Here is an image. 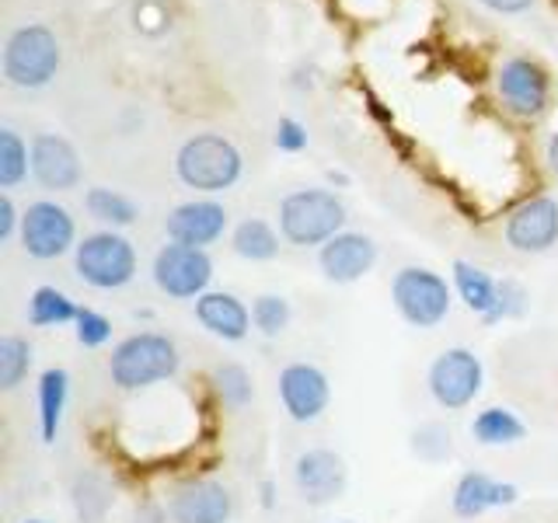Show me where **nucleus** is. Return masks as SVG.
<instances>
[{
  "label": "nucleus",
  "instance_id": "17",
  "mask_svg": "<svg viewBox=\"0 0 558 523\" xmlns=\"http://www.w3.org/2000/svg\"><path fill=\"white\" fill-rule=\"evenodd\" d=\"M499 95L517 115H537L548 105V77L531 60H510L499 70Z\"/></svg>",
  "mask_w": 558,
  "mask_h": 523
},
{
  "label": "nucleus",
  "instance_id": "22",
  "mask_svg": "<svg viewBox=\"0 0 558 523\" xmlns=\"http://www.w3.org/2000/svg\"><path fill=\"white\" fill-rule=\"evenodd\" d=\"M471 436L485 447H510L527 436V426H523V418L510 409H485L475 415V423H471Z\"/></svg>",
  "mask_w": 558,
  "mask_h": 523
},
{
  "label": "nucleus",
  "instance_id": "5",
  "mask_svg": "<svg viewBox=\"0 0 558 523\" xmlns=\"http://www.w3.org/2000/svg\"><path fill=\"white\" fill-rule=\"evenodd\" d=\"M391 301L412 328H436L450 314V287L440 272L409 266L395 276Z\"/></svg>",
  "mask_w": 558,
  "mask_h": 523
},
{
  "label": "nucleus",
  "instance_id": "33",
  "mask_svg": "<svg viewBox=\"0 0 558 523\" xmlns=\"http://www.w3.org/2000/svg\"><path fill=\"white\" fill-rule=\"evenodd\" d=\"M527 311V290H523L517 279H502L499 283V296H496V307L488 314L485 321H506V318H520Z\"/></svg>",
  "mask_w": 558,
  "mask_h": 523
},
{
  "label": "nucleus",
  "instance_id": "25",
  "mask_svg": "<svg viewBox=\"0 0 558 523\" xmlns=\"http://www.w3.org/2000/svg\"><path fill=\"white\" fill-rule=\"evenodd\" d=\"M84 206L87 214H92L95 220L101 223H112V227H130L136 220V206L133 199H126L122 192L116 188H92L84 196Z\"/></svg>",
  "mask_w": 558,
  "mask_h": 523
},
{
  "label": "nucleus",
  "instance_id": "12",
  "mask_svg": "<svg viewBox=\"0 0 558 523\" xmlns=\"http://www.w3.org/2000/svg\"><path fill=\"white\" fill-rule=\"evenodd\" d=\"M558 241V203L555 199H527L523 206H517L510 220H506V244L513 252L523 255H537L548 252Z\"/></svg>",
  "mask_w": 558,
  "mask_h": 523
},
{
  "label": "nucleus",
  "instance_id": "31",
  "mask_svg": "<svg viewBox=\"0 0 558 523\" xmlns=\"http://www.w3.org/2000/svg\"><path fill=\"white\" fill-rule=\"evenodd\" d=\"M412 450L429 464H440L450 458V433L440 423H423L412 433Z\"/></svg>",
  "mask_w": 558,
  "mask_h": 523
},
{
  "label": "nucleus",
  "instance_id": "7",
  "mask_svg": "<svg viewBox=\"0 0 558 523\" xmlns=\"http://www.w3.org/2000/svg\"><path fill=\"white\" fill-rule=\"evenodd\" d=\"M482 380H485L482 360L464 345L444 349L429 366V394L447 412L468 409L482 394Z\"/></svg>",
  "mask_w": 558,
  "mask_h": 523
},
{
  "label": "nucleus",
  "instance_id": "23",
  "mask_svg": "<svg viewBox=\"0 0 558 523\" xmlns=\"http://www.w3.org/2000/svg\"><path fill=\"white\" fill-rule=\"evenodd\" d=\"M77 314H81V307L57 287H39L32 293V301H28V321L35 328L70 325V321H77Z\"/></svg>",
  "mask_w": 558,
  "mask_h": 523
},
{
  "label": "nucleus",
  "instance_id": "34",
  "mask_svg": "<svg viewBox=\"0 0 558 523\" xmlns=\"http://www.w3.org/2000/svg\"><path fill=\"white\" fill-rule=\"evenodd\" d=\"M276 147L287 150V154L304 150L307 147V130L296 119H279V126H276Z\"/></svg>",
  "mask_w": 558,
  "mask_h": 523
},
{
  "label": "nucleus",
  "instance_id": "6",
  "mask_svg": "<svg viewBox=\"0 0 558 523\" xmlns=\"http://www.w3.org/2000/svg\"><path fill=\"white\" fill-rule=\"evenodd\" d=\"M60 70V42L43 25L17 28L4 49V74L14 87H46Z\"/></svg>",
  "mask_w": 558,
  "mask_h": 523
},
{
  "label": "nucleus",
  "instance_id": "21",
  "mask_svg": "<svg viewBox=\"0 0 558 523\" xmlns=\"http://www.w3.org/2000/svg\"><path fill=\"white\" fill-rule=\"evenodd\" d=\"M66 394H70V377L60 366H49V370L39 377V429L43 440L52 443L60 433V418L66 409Z\"/></svg>",
  "mask_w": 558,
  "mask_h": 523
},
{
  "label": "nucleus",
  "instance_id": "19",
  "mask_svg": "<svg viewBox=\"0 0 558 523\" xmlns=\"http://www.w3.org/2000/svg\"><path fill=\"white\" fill-rule=\"evenodd\" d=\"M196 321L223 342H241L252 331V311L234 293L206 290L196 301Z\"/></svg>",
  "mask_w": 558,
  "mask_h": 523
},
{
  "label": "nucleus",
  "instance_id": "28",
  "mask_svg": "<svg viewBox=\"0 0 558 523\" xmlns=\"http://www.w3.org/2000/svg\"><path fill=\"white\" fill-rule=\"evenodd\" d=\"M32 168V150L22 144L14 130H0V185L14 188Z\"/></svg>",
  "mask_w": 558,
  "mask_h": 523
},
{
  "label": "nucleus",
  "instance_id": "1",
  "mask_svg": "<svg viewBox=\"0 0 558 523\" xmlns=\"http://www.w3.org/2000/svg\"><path fill=\"white\" fill-rule=\"evenodd\" d=\"M179 366H182L179 345L168 336H161V331H136V336L122 339L112 349L109 377L122 391H140V388H150V384L174 377Z\"/></svg>",
  "mask_w": 558,
  "mask_h": 523
},
{
  "label": "nucleus",
  "instance_id": "2",
  "mask_svg": "<svg viewBox=\"0 0 558 523\" xmlns=\"http://www.w3.org/2000/svg\"><path fill=\"white\" fill-rule=\"evenodd\" d=\"M342 223L345 206L328 188H301L279 203V234L296 248L328 244L336 234H342Z\"/></svg>",
  "mask_w": 558,
  "mask_h": 523
},
{
  "label": "nucleus",
  "instance_id": "3",
  "mask_svg": "<svg viewBox=\"0 0 558 523\" xmlns=\"http://www.w3.org/2000/svg\"><path fill=\"white\" fill-rule=\"evenodd\" d=\"M179 179L199 192H223L241 179V150L217 133H199L179 150Z\"/></svg>",
  "mask_w": 558,
  "mask_h": 523
},
{
  "label": "nucleus",
  "instance_id": "10",
  "mask_svg": "<svg viewBox=\"0 0 558 523\" xmlns=\"http://www.w3.org/2000/svg\"><path fill=\"white\" fill-rule=\"evenodd\" d=\"M293 482L307 506H328V502L342 499L345 485H349V467L336 450L314 447L296 458Z\"/></svg>",
  "mask_w": 558,
  "mask_h": 523
},
{
  "label": "nucleus",
  "instance_id": "30",
  "mask_svg": "<svg viewBox=\"0 0 558 523\" xmlns=\"http://www.w3.org/2000/svg\"><path fill=\"white\" fill-rule=\"evenodd\" d=\"M74 502H77V513L84 520H98L105 510H109V502H112L109 485H105L98 475H81L74 482Z\"/></svg>",
  "mask_w": 558,
  "mask_h": 523
},
{
  "label": "nucleus",
  "instance_id": "14",
  "mask_svg": "<svg viewBox=\"0 0 558 523\" xmlns=\"http://www.w3.org/2000/svg\"><path fill=\"white\" fill-rule=\"evenodd\" d=\"M318 262H322V272L331 279V283H356V279H363L366 272L374 269L377 244L366 234L342 231L328 244H322Z\"/></svg>",
  "mask_w": 558,
  "mask_h": 523
},
{
  "label": "nucleus",
  "instance_id": "20",
  "mask_svg": "<svg viewBox=\"0 0 558 523\" xmlns=\"http://www.w3.org/2000/svg\"><path fill=\"white\" fill-rule=\"evenodd\" d=\"M453 290L464 301V307L471 314H482L488 318L496 307V296H499V283L488 272H482L478 266H471V262H453Z\"/></svg>",
  "mask_w": 558,
  "mask_h": 523
},
{
  "label": "nucleus",
  "instance_id": "13",
  "mask_svg": "<svg viewBox=\"0 0 558 523\" xmlns=\"http://www.w3.org/2000/svg\"><path fill=\"white\" fill-rule=\"evenodd\" d=\"M168 513L174 523H227L231 520V492L214 478H192L174 485Z\"/></svg>",
  "mask_w": 558,
  "mask_h": 523
},
{
  "label": "nucleus",
  "instance_id": "26",
  "mask_svg": "<svg viewBox=\"0 0 558 523\" xmlns=\"http://www.w3.org/2000/svg\"><path fill=\"white\" fill-rule=\"evenodd\" d=\"M32 345L22 336H4L0 339V388L14 391L32 370Z\"/></svg>",
  "mask_w": 558,
  "mask_h": 523
},
{
  "label": "nucleus",
  "instance_id": "8",
  "mask_svg": "<svg viewBox=\"0 0 558 523\" xmlns=\"http://www.w3.org/2000/svg\"><path fill=\"white\" fill-rule=\"evenodd\" d=\"M209 279H214V262H209L206 248L171 241L154 258V283L174 301H199Z\"/></svg>",
  "mask_w": 558,
  "mask_h": 523
},
{
  "label": "nucleus",
  "instance_id": "15",
  "mask_svg": "<svg viewBox=\"0 0 558 523\" xmlns=\"http://www.w3.org/2000/svg\"><path fill=\"white\" fill-rule=\"evenodd\" d=\"M32 174L43 188L66 192L81 182V157L70 147V139L57 133H43L32 144Z\"/></svg>",
  "mask_w": 558,
  "mask_h": 523
},
{
  "label": "nucleus",
  "instance_id": "18",
  "mask_svg": "<svg viewBox=\"0 0 558 523\" xmlns=\"http://www.w3.org/2000/svg\"><path fill=\"white\" fill-rule=\"evenodd\" d=\"M517 496H520L517 485H510V482H496V478L482 475V471H464V475L458 478V485H453L450 506L461 520H478L488 510L513 506Z\"/></svg>",
  "mask_w": 558,
  "mask_h": 523
},
{
  "label": "nucleus",
  "instance_id": "37",
  "mask_svg": "<svg viewBox=\"0 0 558 523\" xmlns=\"http://www.w3.org/2000/svg\"><path fill=\"white\" fill-rule=\"evenodd\" d=\"M548 168H551V174L558 179V133L548 139Z\"/></svg>",
  "mask_w": 558,
  "mask_h": 523
},
{
  "label": "nucleus",
  "instance_id": "35",
  "mask_svg": "<svg viewBox=\"0 0 558 523\" xmlns=\"http://www.w3.org/2000/svg\"><path fill=\"white\" fill-rule=\"evenodd\" d=\"M14 203H11V196H4L0 199V241H8L11 234H14Z\"/></svg>",
  "mask_w": 558,
  "mask_h": 523
},
{
  "label": "nucleus",
  "instance_id": "36",
  "mask_svg": "<svg viewBox=\"0 0 558 523\" xmlns=\"http://www.w3.org/2000/svg\"><path fill=\"white\" fill-rule=\"evenodd\" d=\"M482 4L499 11V14H517V11H527L534 0H482Z\"/></svg>",
  "mask_w": 558,
  "mask_h": 523
},
{
  "label": "nucleus",
  "instance_id": "16",
  "mask_svg": "<svg viewBox=\"0 0 558 523\" xmlns=\"http://www.w3.org/2000/svg\"><path fill=\"white\" fill-rule=\"evenodd\" d=\"M168 238L179 244H192V248H206L223 238L227 231V209L214 199H192L171 209L168 217Z\"/></svg>",
  "mask_w": 558,
  "mask_h": 523
},
{
  "label": "nucleus",
  "instance_id": "4",
  "mask_svg": "<svg viewBox=\"0 0 558 523\" xmlns=\"http://www.w3.org/2000/svg\"><path fill=\"white\" fill-rule=\"evenodd\" d=\"M77 276L95 290H119L133 283L136 276V252L133 244L116 231L87 234L74 248Z\"/></svg>",
  "mask_w": 558,
  "mask_h": 523
},
{
  "label": "nucleus",
  "instance_id": "11",
  "mask_svg": "<svg viewBox=\"0 0 558 523\" xmlns=\"http://www.w3.org/2000/svg\"><path fill=\"white\" fill-rule=\"evenodd\" d=\"M279 401L293 423H314L331 401L325 370L314 363H290L279 370Z\"/></svg>",
  "mask_w": 558,
  "mask_h": 523
},
{
  "label": "nucleus",
  "instance_id": "32",
  "mask_svg": "<svg viewBox=\"0 0 558 523\" xmlns=\"http://www.w3.org/2000/svg\"><path fill=\"white\" fill-rule=\"evenodd\" d=\"M77 328V342L84 345V349H98V345H105L112 339V321L105 318V314H98V311H92V307H81V314H77V321H74Z\"/></svg>",
  "mask_w": 558,
  "mask_h": 523
},
{
  "label": "nucleus",
  "instance_id": "29",
  "mask_svg": "<svg viewBox=\"0 0 558 523\" xmlns=\"http://www.w3.org/2000/svg\"><path fill=\"white\" fill-rule=\"evenodd\" d=\"M252 325L266 339L283 336L287 325H290V304H287V296H276V293L255 296V304H252Z\"/></svg>",
  "mask_w": 558,
  "mask_h": 523
},
{
  "label": "nucleus",
  "instance_id": "24",
  "mask_svg": "<svg viewBox=\"0 0 558 523\" xmlns=\"http://www.w3.org/2000/svg\"><path fill=\"white\" fill-rule=\"evenodd\" d=\"M231 244H234V252L241 258H248V262H269L279 252V234L272 231L266 220L248 217V220H241L234 227Z\"/></svg>",
  "mask_w": 558,
  "mask_h": 523
},
{
  "label": "nucleus",
  "instance_id": "9",
  "mask_svg": "<svg viewBox=\"0 0 558 523\" xmlns=\"http://www.w3.org/2000/svg\"><path fill=\"white\" fill-rule=\"evenodd\" d=\"M74 217H70V209L52 203V199H39L25 209L22 217V244L32 258H60L74 248Z\"/></svg>",
  "mask_w": 558,
  "mask_h": 523
},
{
  "label": "nucleus",
  "instance_id": "38",
  "mask_svg": "<svg viewBox=\"0 0 558 523\" xmlns=\"http://www.w3.org/2000/svg\"><path fill=\"white\" fill-rule=\"evenodd\" d=\"M25 523H46V520H25Z\"/></svg>",
  "mask_w": 558,
  "mask_h": 523
},
{
  "label": "nucleus",
  "instance_id": "27",
  "mask_svg": "<svg viewBox=\"0 0 558 523\" xmlns=\"http://www.w3.org/2000/svg\"><path fill=\"white\" fill-rule=\"evenodd\" d=\"M214 388L220 394V401L227 409H244L252 401L255 388H252V374L244 370L241 363H220L214 370Z\"/></svg>",
  "mask_w": 558,
  "mask_h": 523
}]
</instances>
